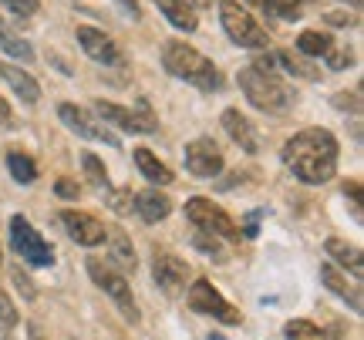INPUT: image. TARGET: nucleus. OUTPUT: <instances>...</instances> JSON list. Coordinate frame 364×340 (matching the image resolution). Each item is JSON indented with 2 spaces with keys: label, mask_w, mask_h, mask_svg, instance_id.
Wrapping results in <instances>:
<instances>
[{
  "label": "nucleus",
  "mask_w": 364,
  "mask_h": 340,
  "mask_svg": "<svg viewBox=\"0 0 364 340\" xmlns=\"http://www.w3.org/2000/svg\"><path fill=\"white\" fill-rule=\"evenodd\" d=\"M240 88L250 98V105H257L260 111H270V115H284L287 108L294 105V92L284 81L267 75V71H257V67L240 71Z\"/></svg>",
  "instance_id": "7ed1b4c3"
},
{
  "label": "nucleus",
  "mask_w": 364,
  "mask_h": 340,
  "mask_svg": "<svg viewBox=\"0 0 364 340\" xmlns=\"http://www.w3.org/2000/svg\"><path fill=\"white\" fill-rule=\"evenodd\" d=\"M220 17H223L226 34H230L240 48H267V31H263V27L253 21V13H250L247 7H240L236 0H223Z\"/></svg>",
  "instance_id": "20e7f679"
},
{
  "label": "nucleus",
  "mask_w": 364,
  "mask_h": 340,
  "mask_svg": "<svg viewBox=\"0 0 364 340\" xmlns=\"http://www.w3.org/2000/svg\"><path fill=\"white\" fill-rule=\"evenodd\" d=\"M344 4H351V7H358V4H361V0H344Z\"/></svg>",
  "instance_id": "ea45409f"
},
{
  "label": "nucleus",
  "mask_w": 364,
  "mask_h": 340,
  "mask_svg": "<svg viewBox=\"0 0 364 340\" xmlns=\"http://www.w3.org/2000/svg\"><path fill=\"white\" fill-rule=\"evenodd\" d=\"M189 307H193L196 314H209V317H216V320H223V324H233V327L243 320L240 310L223 300V293L213 287L209 280H196L193 283V290H189Z\"/></svg>",
  "instance_id": "1a4fd4ad"
},
{
  "label": "nucleus",
  "mask_w": 364,
  "mask_h": 340,
  "mask_svg": "<svg viewBox=\"0 0 364 340\" xmlns=\"http://www.w3.org/2000/svg\"><path fill=\"white\" fill-rule=\"evenodd\" d=\"M321 280H324V287H327V290H334L338 297L351 300L354 310H361V293H358L354 287H348V280H344V276L338 273V266H331V263H327V266H321Z\"/></svg>",
  "instance_id": "aec40b11"
},
{
  "label": "nucleus",
  "mask_w": 364,
  "mask_h": 340,
  "mask_svg": "<svg viewBox=\"0 0 364 340\" xmlns=\"http://www.w3.org/2000/svg\"><path fill=\"white\" fill-rule=\"evenodd\" d=\"M162 65H166V71H169L172 78L186 81V84H196L199 92H216L223 84L216 65L209 57H203L196 48L182 44V40H169L162 48Z\"/></svg>",
  "instance_id": "f03ea898"
},
{
  "label": "nucleus",
  "mask_w": 364,
  "mask_h": 340,
  "mask_svg": "<svg viewBox=\"0 0 364 340\" xmlns=\"http://www.w3.org/2000/svg\"><path fill=\"white\" fill-rule=\"evenodd\" d=\"M4 4H7L17 17H31V13L38 11V0H4Z\"/></svg>",
  "instance_id": "2f4dec72"
},
{
  "label": "nucleus",
  "mask_w": 364,
  "mask_h": 340,
  "mask_svg": "<svg viewBox=\"0 0 364 340\" xmlns=\"http://www.w3.org/2000/svg\"><path fill=\"white\" fill-rule=\"evenodd\" d=\"M58 115H61V121H65L68 128H75L81 135V138H91V142H105V145H118V138L112 135L108 128H102L98 121H91L85 111H81L78 105H71V102H65V105H58Z\"/></svg>",
  "instance_id": "f8f14e48"
},
{
  "label": "nucleus",
  "mask_w": 364,
  "mask_h": 340,
  "mask_svg": "<svg viewBox=\"0 0 364 340\" xmlns=\"http://www.w3.org/2000/svg\"><path fill=\"white\" fill-rule=\"evenodd\" d=\"M270 17H280V21H297L300 11H304V0H257Z\"/></svg>",
  "instance_id": "a878e982"
},
{
  "label": "nucleus",
  "mask_w": 364,
  "mask_h": 340,
  "mask_svg": "<svg viewBox=\"0 0 364 340\" xmlns=\"http://www.w3.org/2000/svg\"><path fill=\"white\" fill-rule=\"evenodd\" d=\"M112 239H108V246H112V260L122 266V270H132L135 273V249H132V239L122 229H112Z\"/></svg>",
  "instance_id": "4be33fe9"
},
{
  "label": "nucleus",
  "mask_w": 364,
  "mask_h": 340,
  "mask_svg": "<svg viewBox=\"0 0 364 340\" xmlns=\"http://www.w3.org/2000/svg\"><path fill=\"white\" fill-rule=\"evenodd\" d=\"M277 61L290 71V75H300V78H307V81H317L321 75H317V67L311 65V61H304L300 54H294V51H280L277 54Z\"/></svg>",
  "instance_id": "bb28decb"
},
{
  "label": "nucleus",
  "mask_w": 364,
  "mask_h": 340,
  "mask_svg": "<svg viewBox=\"0 0 364 340\" xmlns=\"http://www.w3.org/2000/svg\"><path fill=\"white\" fill-rule=\"evenodd\" d=\"M135 165L142 169V175L149 179V182H156V185H169L172 182V172L166 169L149 148H135Z\"/></svg>",
  "instance_id": "6ab92c4d"
},
{
  "label": "nucleus",
  "mask_w": 364,
  "mask_h": 340,
  "mask_svg": "<svg viewBox=\"0 0 364 340\" xmlns=\"http://www.w3.org/2000/svg\"><path fill=\"white\" fill-rule=\"evenodd\" d=\"M152 273H156V283L166 293H179L186 287V273H189V266L179 260V256H172V253H156V260H152Z\"/></svg>",
  "instance_id": "4468645a"
},
{
  "label": "nucleus",
  "mask_w": 364,
  "mask_h": 340,
  "mask_svg": "<svg viewBox=\"0 0 364 340\" xmlns=\"http://www.w3.org/2000/svg\"><path fill=\"white\" fill-rule=\"evenodd\" d=\"M324 57H327V65L334 67V71H344V67H351V65H354V54L348 51V48H331V51H327Z\"/></svg>",
  "instance_id": "c756f323"
},
{
  "label": "nucleus",
  "mask_w": 364,
  "mask_h": 340,
  "mask_svg": "<svg viewBox=\"0 0 364 340\" xmlns=\"http://www.w3.org/2000/svg\"><path fill=\"white\" fill-rule=\"evenodd\" d=\"M0 340H11V337H7V334H0Z\"/></svg>",
  "instance_id": "79ce46f5"
},
{
  "label": "nucleus",
  "mask_w": 364,
  "mask_h": 340,
  "mask_svg": "<svg viewBox=\"0 0 364 340\" xmlns=\"http://www.w3.org/2000/svg\"><path fill=\"white\" fill-rule=\"evenodd\" d=\"M186 216L206 236H220L226 243H240V239H243V236H240V226H236L220 206H213L209 199H189V202H186Z\"/></svg>",
  "instance_id": "423d86ee"
},
{
  "label": "nucleus",
  "mask_w": 364,
  "mask_h": 340,
  "mask_svg": "<svg viewBox=\"0 0 364 340\" xmlns=\"http://www.w3.org/2000/svg\"><path fill=\"white\" fill-rule=\"evenodd\" d=\"M172 202L166 192H159V189H145V192H139L135 196V212L142 216L145 223H162L166 216H169Z\"/></svg>",
  "instance_id": "dca6fc26"
},
{
  "label": "nucleus",
  "mask_w": 364,
  "mask_h": 340,
  "mask_svg": "<svg viewBox=\"0 0 364 340\" xmlns=\"http://www.w3.org/2000/svg\"><path fill=\"white\" fill-rule=\"evenodd\" d=\"M0 78L7 81V84L14 88V92H17V98H24L27 105H34V102L41 98L38 81L31 78V75H27L24 67H14V65H4V61H0Z\"/></svg>",
  "instance_id": "f3484780"
},
{
  "label": "nucleus",
  "mask_w": 364,
  "mask_h": 340,
  "mask_svg": "<svg viewBox=\"0 0 364 340\" xmlns=\"http://www.w3.org/2000/svg\"><path fill=\"white\" fill-rule=\"evenodd\" d=\"M11 246L17 256H24V263L31 266H51L54 263V249L34 233V226L27 223L24 216L11 219Z\"/></svg>",
  "instance_id": "6e6552de"
},
{
  "label": "nucleus",
  "mask_w": 364,
  "mask_h": 340,
  "mask_svg": "<svg viewBox=\"0 0 364 340\" xmlns=\"http://www.w3.org/2000/svg\"><path fill=\"white\" fill-rule=\"evenodd\" d=\"M331 48H334L331 34H321V31H304L297 38V51L307 54V57H324Z\"/></svg>",
  "instance_id": "5701e85b"
},
{
  "label": "nucleus",
  "mask_w": 364,
  "mask_h": 340,
  "mask_svg": "<svg viewBox=\"0 0 364 340\" xmlns=\"http://www.w3.org/2000/svg\"><path fill=\"white\" fill-rule=\"evenodd\" d=\"M0 51H7L11 57H21V61H31L34 51H31V44L24 38H17L14 31H7V24L0 21Z\"/></svg>",
  "instance_id": "b1692460"
},
{
  "label": "nucleus",
  "mask_w": 364,
  "mask_h": 340,
  "mask_svg": "<svg viewBox=\"0 0 364 340\" xmlns=\"http://www.w3.org/2000/svg\"><path fill=\"white\" fill-rule=\"evenodd\" d=\"M0 324H4V327H14V324H17V310H14V303L7 300L4 293H0Z\"/></svg>",
  "instance_id": "473e14b6"
},
{
  "label": "nucleus",
  "mask_w": 364,
  "mask_h": 340,
  "mask_svg": "<svg viewBox=\"0 0 364 340\" xmlns=\"http://www.w3.org/2000/svg\"><path fill=\"white\" fill-rule=\"evenodd\" d=\"M85 266H88L91 280H95V283H98V287H102L105 293L115 300V307L122 310V314H125V320H132V324H135V320H139V303H135V297H132L129 283H125V276L115 273L112 266H105V260H98V256H91Z\"/></svg>",
  "instance_id": "39448f33"
},
{
  "label": "nucleus",
  "mask_w": 364,
  "mask_h": 340,
  "mask_svg": "<svg viewBox=\"0 0 364 340\" xmlns=\"http://www.w3.org/2000/svg\"><path fill=\"white\" fill-rule=\"evenodd\" d=\"M81 165H85V175H88V182L95 185V189H108V172H105V165H102V158L98 155H91V152H85L81 155Z\"/></svg>",
  "instance_id": "c85d7f7f"
},
{
  "label": "nucleus",
  "mask_w": 364,
  "mask_h": 340,
  "mask_svg": "<svg viewBox=\"0 0 364 340\" xmlns=\"http://www.w3.org/2000/svg\"><path fill=\"white\" fill-rule=\"evenodd\" d=\"M186 169L193 175H203V179H213L223 172V155L213 138H196V142L186 145Z\"/></svg>",
  "instance_id": "9d476101"
},
{
  "label": "nucleus",
  "mask_w": 364,
  "mask_h": 340,
  "mask_svg": "<svg viewBox=\"0 0 364 340\" xmlns=\"http://www.w3.org/2000/svg\"><path fill=\"white\" fill-rule=\"evenodd\" d=\"M54 192L61 199H78V185L71 182V179H58V185H54Z\"/></svg>",
  "instance_id": "c9c22d12"
},
{
  "label": "nucleus",
  "mask_w": 364,
  "mask_h": 340,
  "mask_svg": "<svg viewBox=\"0 0 364 340\" xmlns=\"http://www.w3.org/2000/svg\"><path fill=\"white\" fill-rule=\"evenodd\" d=\"M11 121V108H7V102L0 98V125H7Z\"/></svg>",
  "instance_id": "58836bf2"
},
{
  "label": "nucleus",
  "mask_w": 364,
  "mask_h": 340,
  "mask_svg": "<svg viewBox=\"0 0 364 340\" xmlns=\"http://www.w3.org/2000/svg\"><path fill=\"white\" fill-rule=\"evenodd\" d=\"M358 102H361V98H358V94H338V98H334V105L338 108H351V111H358Z\"/></svg>",
  "instance_id": "e433bc0d"
},
{
  "label": "nucleus",
  "mask_w": 364,
  "mask_h": 340,
  "mask_svg": "<svg viewBox=\"0 0 364 340\" xmlns=\"http://www.w3.org/2000/svg\"><path fill=\"white\" fill-rule=\"evenodd\" d=\"M95 111H98L105 121L118 125L122 131H139V135L159 131V118L152 115V105H149L145 98L135 105V111H129V108H122V105H112V102H95Z\"/></svg>",
  "instance_id": "0eeeda50"
},
{
  "label": "nucleus",
  "mask_w": 364,
  "mask_h": 340,
  "mask_svg": "<svg viewBox=\"0 0 364 340\" xmlns=\"http://www.w3.org/2000/svg\"><path fill=\"white\" fill-rule=\"evenodd\" d=\"M7 165H11V175L17 182L27 185L38 179V165H34V158L24 155V152H11V155H7Z\"/></svg>",
  "instance_id": "393cba45"
},
{
  "label": "nucleus",
  "mask_w": 364,
  "mask_h": 340,
  "mask_svg": "<svg viewBox=\"0 0 364 340\" xmlns=\"http://www.w3.org/2000/svg\"><path fill=\"white\" fill-rule=\"evenodd\" d=\"M223 128L230 131V138H233L247 155H257L260 152V138H257V131H253V125H250L247 118L240 115L236 108H230V111H223Z\"/></svg>",
  "instance_id": "2eb2a0df"
},
{
  "label": "nucleus",
  "mask_w": 364,
  "mask_h": 340,
  "mask_svg": "<svg viewBox=\"0 0 364 340\" xmlns=\"http://www.w3.org/2000/svg\"><path fill=\"white\" fill-rule=\"evenodd\" d=\"M284 162L300 182L321 185L338 169V138L327 128H304L284 145Z\"/></svg>",
  "instance_id": "f257e3e1"
},
{
  "label": "nucleus",
  "mask_w": 364,
  "mask_h": 340,
  "mask_svg": "<svg viewBox=\"0 0 364 340\" xmlns=\"http://www.w3.org/2000/svg\"><path fill=\"white\" fill-rule=\"evenodd\" d=\"M196 246L203 249V253H209V256H216V260H223V249H220V243H216L213 236L199 233V236H196Z\"/></svg>",
  "instance_id": "7c9ffc66"
},
{
  "label": "nucleus",
  "mask_w": 364,
  "mask_h": 340,
  "mask_svg": "<svg viewBox=\"0 0 364 340\" xmlns=\"http://www.w3.org/2000/svg\"><path fill=\"white\" fill-rule=\"evenodd\" d=\"M327 253L334 256L338 263H344L348 270H351L358 280H361V273H364V260H361V249L358 246H348L344 239H327Z\"/></svg>",
  "instance_id": "412c9836"
},
{
  "label": "nucleus",
  "mask_w": 364,
  "mask_h": 340,
  "mask_svg": "<svg viewBox=\"0 0 364 340\" xmlns=\"http://www.w3.org/2000/svg\"><path fill=\"white\" fill-rule=\"evenodd\" d=\"M260 219H263V209H253L247 216V229H243V239H257V229H260Z\"/></svg>",
  "instance_id": "72a5a7b5"
},
{
  "label": "nucleus",
  "mask_w": 364,
  "mask_h": 340,
  "mask_svg": "<svg viewBox=\"0 0 364 340\" xmlns=\"http://www.w3.org/2000/svg\"><path fill=\"white\" fill-rule=\"evenodd\" d=\"M209 340H223V337H220V334H209Z\"/></svg>",
  "instance_id": "a19ab883"
},
{
  "label": "nucleus",
  "mask_w": 364,
  "mask_h": 340,
  "mask_svg": "<svg viewBox=\"0 0 364 340\" xmlns=\"http://www.w3.org/2000/svg\"><path fill=\"white\" fill-rule=\"evenodd\" d=\"M156 7L162 13H166V21H169L172 27H179V31H196V13H193V7L186 4V0H156Z\"/></svg>",
  "instance_id": "a211bd4d"
},
{
  "label": "nucleus",
  "mask_w": 364,
  "mask_h": 340,
  "mask_svg": "<svg viewBox=\"0 0 364 340\" xmlns=\"http://www.w3.org/2000/svg\"><path fill=\"white\" fill-rule=\"evenodd\" d=\"M284 334H287V340H331L321 327H314L311 320H290L284 327Z\"/></svg>",
  "instance_id": "cd10ccee"
},
{
  "label": "nucleus",
  "mask_w": 364,
  "mask_h": 340,
  "mask_svg": "<svg viewBox=\"0 0 364 340\" xmlns=\"http://www.w3.org/2000/svg\"><path fill=\"white\" fill-rule=\"evenodd\" d=\"M14 283L21 287V293H24L27 300H34V297H38V293H34V283L24 276V270H14Z\"/></svg>",
  "instance_id": "f704fd0d"
},
{
  "label": "nucleus",
  "mask_w": 364,
  "mask_h": 340,
  "mask_svg": "<svg viewBox=\"0 0 364 340\" xmlns=\"http://www.w3.org/2000/svg\"><path fill=\"white\" fill-rule=\"evenodd\" d=\"M78 40L91 61H102V65H122L125 61L115 40L105 38L102 31H95V27H78Z\"/></svg>",
  "instance_id": "ddd939ff"
},
{
  "label": "nucleus",
  "mask_w": 364,
  "mask_h": 340,
  "mask_svg": "<svg viewBox=\"0 0 364 340\" xmlns=\"http://www.w3.org/2000/svg\"><path fill=\"white\" fill-rule=\"evenodd\" d=\"M118 4H122V7H125V11H129L132 17H139V13H142V7H139V0H118Z\"/></svg>",
  "instance_id": "4c0bfd02"
},
{
  "label": "nucleus",
  "mask_w": 364,
  "mask_h": 340,
  "mask_svg": "<svg viewBox=\"0 0 364 340\" xmlns=\"http://www.w3.org/2000/svg\"><path fill=\"white\" fill-rule=\"evenodd\" d=\"M61 223H65V229L71 233V239L81 243V246H98V243H105V236H108L105 223H98L88 212L68 209V212H61Z\"/></svg>",
  "instance_id": "9b49d317"
}]
</instances>
